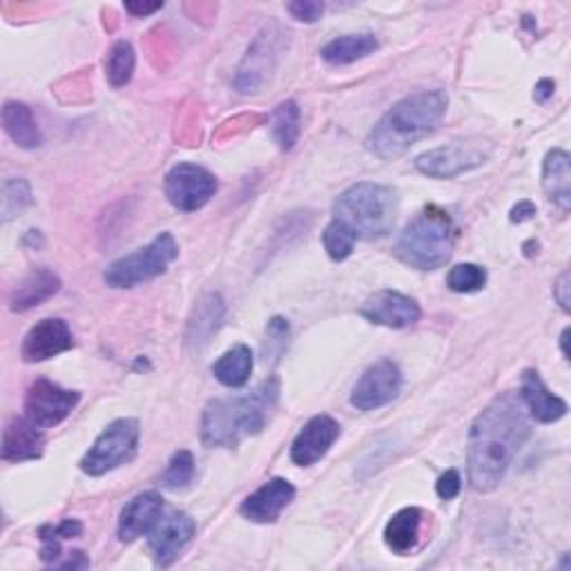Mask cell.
Here are the masks:
<instances>
[{
    "mask_svg": "<svg viewBox=\"0 0 571 571\" xmlns=\"http://www.w3.org/2000/svg\"><path fill=\"white\" fill-rule=\"evenodd\" d=\"M532 436V420L520 393H500L471 424L469 483L475 491L496 489L522 445Z\"/></svg>",
    "mask_w": 571,
    "mask_h": 571,
    "instance_id": "cell-1",
    "label": "cell"
},
{
    "mask_svg": "<svg viewBox=\"0 0 571 571\" xmlns=\"http://www.w3.org/2000/svg\"><path fill=\"white\" fill-rule=\"evenodd\" d=\"M449 110L445 89H422L398 101L366 136V148L379 159H396L438 130Z\"/></svg>",
    "mask_w": 571,
    "mask_h": 571,
    "instance_id": "cell-2",
    "label": "cell"
},
{
    "mask_svg": "<svg viewBox=\"0 0 571 571\" xmlns=\"http://www.w3.org/2000/svg\"><path fill=\"white\" fill-rule=\"evenodd\" d=\"M277 400L279 377L266 379L253 393L210 400L202 415V442L206 447H236L262 434Z\"/></svg>",
    "mask_w": 571,
    "mask_h": 571,
    "instance_id": "cell-3",
    "label": "cell"
},
{
    "mask_svg": "<svg viewBox=\"0 0 571 571\" xmlns=\"http://www.w3.org/2000/svg\"><path fill=\"white\" fill-rule=\"evenodd\" d=\"M455 236L451 215L438 206H426L400 234L396 255L415 270H438L451 259Z\"/></svg>",
    "mask_w": 571,
    "mask_h": 571,
    "instance_id": "cell-4",
    "label": "cell"
},
{
    "mask_svg": "<svg viewBox=\"0 0 571 571\" xmlns=\"http://www.w3.org/2000/svg\"><path fill=\"white\" fill-rule=\"evenodd\" d=\"M398 190L385 183L362 181L351 185L338 197L332 215L349 226L357 240H379L387 236L398 217Z\"/></svg>",
    "mask_w": 571,
    "mask_h": 571,
    "instance_id": "cell-5",
    "label": "cell"
},
{
    "mask_svg": "<svg viewBox=\"0 0 571 571\" xmlns=\"http://www.w3.org/2000/svg\"><path fill=\"white\" fill-rule=\"evenodd\" d=\"M179 257V244L170 232H161L146 246L132 255L112 262L104 275L106 283L112 289H134V286L150 281L168 270V266Z\"/></svg>",
    "mask_w": 571,
    "mask_h": 571,
    "instance_id": "cell-6",
    "label": "cell"
},
{
    "mask_svg": "<svg viewBox=\"0 0 571 571\" xmlns=\"http://www.w3.org/2000/svg\"><path fill=\"white\" fill-rule=\"evenodd\" d=\"M141 428L138 422L132 417L114 420L104 428V434L94 440L89 451L81 460V471L99 478L108 471H114L121 464H127L138 449Z\"/></svg>",
    "mask_w": 571,
    "mask_h": 571,
    "instance_id": "cell-7",
    "label": "cell"
},
{
    "mask_svg": "<svg viewBox=\"0 0 571 571\" xmlns=\"http://www.w3.org/2000/svg\"><path fill=\"white\" fill-rule=\"evenodd\" d=\"M494 153V146L483 138L453 141L449 146L434 148L415 159V168L432 179H453L462 172L483 166Z\"/></svg>",
    "mask_w": 571,
    "mask_h": 571,
    "instance_id": "cell-8",
    "label": "cell"
},
{
    "mask_svg": "<svg viewBox=\"0 0 571 571\" xmlns=\"http://www.w3.org/2000/svg\"><path fill=\"white\" fill-rule=\"evenodd\" d=\"M215 193V174L197 163H177L166 177V197L181 212L202 210Z\"/></svg>",
    "mask_w": 571,
    "mask_h": 571,
    "instance_id": "cell-9",
    "label": "cell"
},
{
    "mask_svg": "<svg viewBox=\"0 0 571 571\" xmlns=\"http://www.w3.org/2000/svg\"><path fill=\"white\" fill-rule=\"evenodd\" d=\"M283 36L286 34L275 23L257 34L234 76V87L242 94H253L266 83L283 47Z\"/></svg>",
    "mask_w": 571,
    "mask_h": 571,
    "instance_id": "cell-10",
    "label": "cell"
},
{
    "mask_svg": "<svg viewBox=\"0 0 571 571\" xmlns=\"http://www.w3.org/2000/svg\"><path fill=\"white\" fill-rule=\"evenodd\" d=\"M404 385L400 366L393 360H379L364 370L351 393V404L360 411H375L391 404Z\"/></svg>",
    "mask_w": 571,
    "mask_h": 571,
    "instance_id": "cell-11",
    "label": "cell"
},
{
    "mask_svg": "<svg viewBox=\"0 0 571 571\" xmlns=\"http://www.w3.org/2000/svg\"><path fill=\"white\" fill-rule=\"evenodd\" d=\"M78 400L81 396L76 391H68L40 377L25 396V417L38 428H52L76 409Z\"/></svg>",
    "mask_w": 571,
    "mask_h": 571,
    "instance_id": "cell-12",
    "label": "cell"
},
{
    "mask_svg": "<svg viewBox=\"0 0 571 571\" xmlns=\"http://www.w3.org/2000/svg\"><path fill=\"white\" fill-rule=\"evenodd\" d=\"M197 525L185 511H168L163 513L157 525L150 532V551L155 556V562L161 567L172 564L179 554L187 547V543L195 538Z\"/></svg>",
    "mask_w": 571,
    "mask_h": 571,
    "instance_id": "cell-13",
    "label": "cell"
},
{
    "mask_svg": "<svg viewBox=\"0 0 571 571\" xmlns=\"http://www.w3.org/2000/svg\"><path fill=\"white\" fill-rule=\"evenodd\" d=\"M360 315L377 326L409 328L420 321L422 311L420 304L409 295L398 291H377L362 304Z\"/></svg>",
    "mask_w": 571,
    "mask_h": 571,
    "instance_id": "cell-14",
    "label": "cell"
},
{
    "mask_svg": "<svg viewBox=\"0 0 571 571\" xmlns=\"http://www.w3.org/2000/svg\"><path fill=\"white\" fill-rule=\"evenodd\" d=\"M74 347V336L68 321L50 317V319H40L36 326L29 328V332L23 340L21 355L25 362H45L52 360Z\"/></svg>",
    "mask_w": 571,
    "mask_h": 571,
    "instance_id": "cell-15",
    "label": "cell"
},
{
    "mask_svg": "<svg viewBox=\"0 0 571 571\" xmlns=\"http://www.w3.org/2000/svg\"><path fill=\"white\" fill-rule=\"evenodd\" d=\"M342 426L330 415L311 417L291 447L293 462L300 466H311L319 462L330 451V447L338 442Z\"/></svg>",
    "mask_w": 571,
    "mask_h": 571,
    "instance_id": "cell-16",
    "label": "cell"
},
{
    "mask_svg": "<svg viewBox=\"0 0 571 571\" xmlns=\"http://www.w3.org/2000/svg\"><path fill=\"white\" fill-rule=\"evenodd\" d=\"M295 494L297 491L289 481L272 478L242 502L240 513L246 520L257 522V525H268V522H275L281 511L295 500Z\"/></svg>",
    "mask_w": 571,
    "mask_h": 571,
    "instance_id": "cell-17",
    "label": "cell"
},
{
    "mask_svg": "<svg viewBox=\"0 0 571 571\" xmlns=\"http://www.w3.org/2000/svg\"><path fill=\"white\" fill-rule=\"evenodd\" d=\"M163 515V498L157 491H146L132 498L119 518V540L132 543L153 532L157 520Z\"/></svg>",
    "mask_w": 571,
    "mask_h": 571,
    "instance_id": "cell-18",
    "label": "cell"
},
{
    "mask_svg": "<svg viewBox=\"0 0 571 571\" xmlns=\"http://www.w3.org/2000/svg\"><path fill=\"white\" fill-rule=\"evenodd\" d=\"M520 398L525 402L530 417H534L536 422L551 424L567 415V402L545 387L540 373L534 368L522 373Z\"/></svg>",
    "mask_w": 571,
    "mask_h": 571,
    "instance_id": "cell-19",
    "label": "cell"
},
{
    "mask_svg": "<svg viewBox=\"0 0 571 571\" xmlns=\"http://www.w3.org/2000/svg\"><path fill=\"white\" fill-rule=\"evenodd\" d=\"M61 291V279L50 268H34L27 272L10 295V308L14 313H25L34 306H40Z\"/></svg>",
    "mask_w": 571,
    "mask_h": 571,
    "instance_id": "cell-20",
    "label": "cell"
},
{
    "mask_svg": "<svg viewBox=\"0 0 571 571\" xmlns=\"http://www.w3.org/2000/svg\"><path fill=\"white\" fill-rule=\"evenodd\" d=\"M45 449V436L36 424L27 417H16L8 424L3 434V460L5 462H25L38 460Z\"/></svg>",
    "mask_w": 571,
    "mask_h": 571,
    "instance_id": "cell-21",
    "label": "cell"
},
{
    "mask_svg": "<svg viewBox=\"0 0 571 571\" xmlns=\"http://www.w3.org/2000/svg\"><path fill=\"white\" fill-rule=\"evenodd\" d=\"M226 317V304L219 293H208L204 295L195 311L193 317L187 321V332L185 340L190 347H195L197 351L210 342V338L221 328Z\"/></svg>",
    "mask_w": 571,
    "mask_h": 571,
    "instance_id": "cell-22",
    "label": "cell"
},
{
    "mask_svg": "<svg viewBox=\"0 0 571 571\" xmlns=\"http://www.w3.org/2000/svg\"><path fill=\"white\" fill-rule=\"evenodd\" d=\"M543 187L547 197L567 212L571 208V159L564 150H551L543 163Z\"/></svg>",
    "mask_w": 571,
    "mask_h": 571,
    "instance_id": "cell-23",
    "label": "cell"
},
{
    "mask_svg": "<svg viewBox=\"0 0 571 571\" xmlns=\"http://www.w3.org/2000/svg\"><path fill=\"white\" fill-rule=\"evenodd\" d=\"M377 47L379 40L375 38V34H347L326 42L321 47V59L328 65H351L370 57Z\"/></svg>",
    "mask_w": 571,
    "mask_h": 571,
    "instance_id": "cell-24",
    "label": "cell"
},
{
    "mask_svg": "<svg viewBox=\"0 0 571 571\" xmlns=\"http://www.w3.org/2000/svg\"><path fill=\"white\" fill-rule=\"evenodd\" d=\"M3 125L5 132L12 136L19 148L34 150L42 146V132L32 114V110L25 104H5L3 108Z\"/></svg>",
    "mask_w": 571,
    "mask_h": 571,
    "instance_id": "cell-25",
    "label": "cell"
},
{
    "mask_svg": "<svg viewBox=\"0 0 571 571\" xmlns=\"http://www.w3.org/2000/svg\"><path fill=\"white\" fill-rule=\"evenodd\" d=\"M251 373H253V351L246 344L232 347L212 364V375L223 387L230 389L244 387L251 379Z\"/></svg>",
    "mask_w": 571,
    "mask_h": 571,
    "instance_id": "cell-26",
    "label": "cell"
},
{
    "mask_svg": "<svg viewBox=\"0 0 571 571\" xmlns=\"http://www.w3.org/2000/svg\"><path fill=\"white\" fill-rule=\"evenodd\" d=\"M420 525H422V511L417 507H406L398 511L387 522V530H385L387 547L400 556L411 551L417 545Z\"/></svg>",
    "mask_w": 571,
    "mask_h": 571,
    "instance_id": "cell-27",
    "label": "cell"
},
{
    "mask_svg": "<svg viewBox=\"0 0 571 571\" xmlns=\"http://www.w3.org/2000/svg\"><path fill=\"white\" fill-rule=\"evenodd\" d=\"M300 117L302 112L295 101H283L272 110L270 132H272V138L279 146V150L289 153L295 148V143L300 138Z\"/></svg>",
    "mask_w": 571,
    "mask_h": 571,
    "instance_id": "cell-28",
    "label": "cell"
},
{
    "mask_svg": "<svg viewBox=\"0 0 571 571\" xmlns=\"http://www.w3.org/2000/svg\"><path fill=\"white\" fill-rule=\"evenodd\" d=\"M40 540H42V549H40V558L45 562H54L61 556V540H72L78 538L83 534V525L74 518H68L59 525H45L40 527Z\"/></svg>",
    "mask_w": 571,
    "mask_h": 571,
    "instance_id": "cell-29",
    "label": "cell"
},
{
    "mask_svg": "<svg viewBox=\"0 0 571 571\" xmlns=\"http://www.w3.org/2000/svg\"><path fill=\"white\" fill-rule=\"evenodd\" d=\"M321 242H324V248H326V253L332 262H344L353 255L357 234L349 226H344L342 221L332 219L321 234Z\"/></svg>",
    "mask_w": 571,
    "mask_h": 571,
    "instance_id": "cell-30",
    "label": "cell"
},
{
    "mask_svg": "<svg viewBox=\"0 0 571 571\" xmlns=\"http://www.w3.org/2000/svg\"><path fill=\"white\" fill-rule=\"evenodd\" d=\"M134 65H136V54H134V47L127 40H119L114 42V47L108 54V63H106V74L110 85L114 87H123L130 83L132 74H134Z\"/></svg>",
    "mask_w": 571,
    "mask_h": 571,
    "instance_id": "cell-31",
    "label": "cell"
},
{
    "mask_svg": "<svg viewBox=\"0 0 571 571\" xmlns=\"http://www.w3.org/2000/svg\"><path fill=\"white\" fill-rule=\"evenodd\" d=\"M195 478V458L190 451H177L161 475V487L170 491L185 489Z\"/></svg>",
    "mask_w": 571,
    "mask_h": 571,
    "instance_id": "cell-32",
    "label": "cell"
},
{
    "mask_svg": "<svg viewBox=\"0 0 571 571\" xmlns=\"http://www.w3.org/2000/svg\"><path fill=\"white\" fill-rule=\"evenodd\" d=\"M487 283V270L478 264H458L447 275V286L453 293H478Z\"/></svg>",
    "mask_w": 571,
    "mask_h": 571,
    "instance_id": "cell-33",
    "label": "cell"
},
{
    "mask_svg": "<svg viewBox=\"0 0 571 571\" xmlns=\"http://www.w3.org/2000/svg\"><path fill=\"white\" fill-rule=\"evenodd\" d=\"M34 204L32 187L25 179H8L3 183V221H12Z\"/></svg>",
    "mask_w": 571,
    "mask_h": 571,
    "instance_id": "cell-34",
    "label": "cell"
},
{
    "mask_svg": "<svg viewBox=\"0 0 571 571\" xmlns=\"http://www.w3.org/2000/svg\"><path fill=\"white\" fill-rule=\"evenodd\" d=\"M289 336H291V328L283 317H272L268 321L266 340L262 344V355L266 362L279 360V355L286 351V347H289Z\"/></svg>",
    "mask_w": 571,
    "mask_h": 571,
    "instance_id": "cell-35",
    "label": "cell"
},
{
    "mask_svg": "<svg viewBox=\"0 0 571 571\" xmlns=\"http://www.w3.org/2000/svg\"><path fill=\"white\" fill-rule=\"evenodd\" d=\"M286 10L302 23H315L324 14V3H319V0H293V3L286 5Z\"/></svg>",
    "mask_w": 571,
    "mask_h": 571,
    "instance_id": "cell-36",
    "label": "cell"
},
{
    "mask_svg": "<svg viewBox=\"0 0 571 571\" xmlns=\"http://www.w3.org/2000/svg\"><path fill=\"white\" fill-rule=\"evenodd\" d=\"M462 489V478L455 469H449L447 473L440 475V481L436 483V491L442 500H453Z\"/></svg>",
    "mask_w": 571,
    "mask_h": 571,
    "instance_id": "cell-37",
    "label": "cell"
},
{
    "mask_svg": "<svg viewBox=\"0 0 571 571\" xmlns=\"http://www.w3.org/2000/svg\"><path fill=\"white\" fill-rule=\"evenodd\" d=\"M554 297H556V302L560 304V308L564 311V313H569V272L564 270L560 277H558V281H556V286H554Z\"/></svg>",
    "mask_w": 571,
    "mask_h": 571,
    "instance_id": "cell-38",
    "label": "cell"
},
{
    "mask_svg": "<svg viewBox=\"0 0 571 571\" xmlns=\"http://www.w3.org/2000/svg\"><path fill=\"white\" fill-rule=\"evenodd\" d=\"M536 215V206L532 202H520L513 210H511V221L513 223H522V221H527Z\"/></svg>",
    "mask_w": 571,
    "mask_h": 571,
    "instance_id": "cell-39",
    "label": "cell"
},
{
    "mask_svg": "<svg viewBox=\"0 0 571 571\" xmlns=\"http://www.w3.org/2000/svg\"><path fill=\"white\" fill-rule=\"evenodd\" d=\"M163 8V3H125V10L132 14V16H148V14H155Z\"/></svg>",
    "mask_w": 571,
    "mask_h": 571,
    "instance_id": "cell-40",
    "label": "cell"
},
{
    "mask_svg": "<svg viewBox=\"0 0 571 571\" xmlns=\"http://www.w3.org/2000/svg\"><path fill=\"white\" fill-rule=\"evenodd\" d=\"M554 89H556V83L549 81V78H543L538 85H536V92H534V99L538 104H547L549 97H554Z\"/></svg>",
    "mask_w": 571,
    "mask_h": 571,
    "instance_id": "cell-41",
    "label": "cell"
},
{
    "mask_svg": "<svg viewBox=\"0 0 571 571\" xmlns=\"http://www.w3.org/2000/svg\"><path fill=\"white\" fill-rule=\"evenodd\" d=\"M59 567H65V569H85V567H89V560L85 558L83 551H72V556H70L65 562H61Z\"/></svg>",
    "mask_w": 571,
    "mask_h": 571,
    "instance_id": "cell-42",
    "label": "cell"
},
{
    "mask_svg": "<svg viewBox=\"0 0 571 571\" xmlns=\"http://www.w3.org/2000/svg\"><path fill=\"white\" fill-rule=\"evenodd\" d=\"M567 342H569V328H564V330H562V336H560V347H562V355H564V360H569Z\"/></svg>",
    "mask_w": 571,
    "mask_h": 571,
    "instance_id": "cell-43",
    "label": "cell"
}]
</instances>
